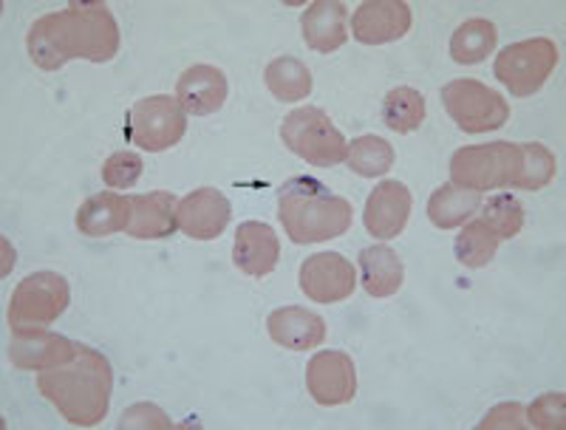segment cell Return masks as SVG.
<instances>
[{
  "instance_id": "cell-5",
  "label": "cell",
  "mask_w": 566,
  "mask_h": 430,
  "mask_svg": "<svg viewBox=\"0 0 566 430\" xmlns=\"http://www.w3.org/2000/svg\"><path fill=\"white\" fill-rule=\"evenodd\" d=\"M71 303V286L57 272H34L18 283L9 301V328L14 334H38L57 323Z\"/></svg>"
},
{
  "instance_id": "cell-11",
  "label": "cell",
  "mask_w": 566,
  "mask_h": 430,
  "mask_svg": "<svg viewBox=\"0 0 566 430\" xmlns=\"http://www.w3.org/2000/svg\"><path fill=\"white\" fill-rule=\"evenodd\" d=\"M306 388L317 405H348L357 394V368L346 352H317L306 368Z\"/></svg>"
},
{
  "instance_id": "cell-14",
  "label": "cell",
  "mask_w": 566,
  "mask_h": 430,
  "mask_svg": "<svg viewBox=\"0 0 566 430\" xmlns=\"http://www.w3.org/2000/svg\"><path fill=\"white\" fill-rule=\"evenodd\" d=\"M411 190L402 181H382V185L374 187V193L366 201V212H363L366 230L374 238H382V241L397 238L399 232L406 230L408 219H411Z\"/></svg>"
},
{
  "instance_id": "cell-18",
  "label": "cell",
  "mask_w": 566,
  "mask_h": 430,
  "mask_svg": "<svg viewBox=\"0 0 566 430\" xmlns=\"http://www.w3.org/2000/svg\"><path fill=\"white\" fill-rule=\"evenodd\" d=\"M270 337L286 352H312L326 340V323L321 315L301 306L275 308L266 321Z\"/></svg>"
},
{
  "instance_id": "cell-24",
  "label": "cell",
  "mask_w": 566,
  "mask_h": 430,
  "mask_svg": "<svg viewBox=\"0 0 566 430\" xmlns=\"http://www.w3.org/2000/svg\"><path fill=\"white\" fill-rule=\"evenodd\" d=\"M264 80L281 103H301L312 94V71L297 57H275L266 65Z\"/></svg>"
},
{
  "instance_id": "cell-4",
  "label": "cell",
  "mask_w": 566,
  "mask_h": 430,
  "mask_svg": "<svg viewBox=\"0 0 566 430\" xmlns=\"http://www.w3.org/2000/svg\"><path fill=\"white\" fill-rule=\"evenodd\" d=\"M522 174V145L513 141H490V145H470L453 154L451 185L488 193V190H513Z\"/></svg>"
},
{
  "instance_id": "cell-27",
  "label": "cell",
  "mask_w": 566,
  "mask_h": 430,
  "mask_svg": "<svg viewBox=\"0 0 566 430\" xmlns=\"http://www.w3.org/2000/svg\"><path fill=\"white\" fill-rule=\"evenodd\" d=\"M382 123L397 134H411L424 123V97L417 88L399 85L382 99Z\"/></svg>"
},
{
  "instance_id": "cell-28",
  "label": "cell",
  "mask_w": 566,
  "mask_h": 430,
  "mask_svg": "<svg viewBox=\"0 0 566 430\" xmlns=\"http://www.w3.org/2000/svg\"><path fill=\"white\" fill-rule=\"evenodd\" d=\"M499 244H502V238L495 235L482 219H473L464 224V230L459 232L457 238V258L459 264L470 266V270H482L488 266L490 261L499 252Z\"/></svg>"
},
{
  "instance_id": "cell-29",
  "label": "cell",
  "mask_w": 566,
  "mask_h": 430,
  "mask_svg": "<svg viewBox=\"0 0 566 430\" xmlns=\"http://www.w3.org/2000/svg\"><path fill=\"white\" fill-rule=\"evenodd\" d=\"M558 174V161L538 141H527L522 145V174L515 179L513 190H541Z\"/></svg>"
},
{
  "instance_id": "cell-15",
  "label": "cell",
  "mask_w": 566,
  "mask_h": 430,
  "mask_svg": "<svg viewBox=\"0 0 566 430\" xmlns=\"http://www.w3.org/2000/svg\"><path fill=\"white\" fill-rule=\"evenodd\" d=\"M230 83L216 65H190L176 83V99L190 116H210L227 103Z\"/></svg>"
},
{
  "instance_id": "cell-17",
  "label": "cell",
  "mask_w": 566,
  "mask_h": 430,
  "mask_svg": "<svg viewBox=\"0 0 566 430\" xmlns=\"http://www.w3.org/2000/svg\"><path fill=\"white\" fill-rule=\"evenodd\" d=\"M74 354H77V343L49 332L14 334V340L9 343V360L20 371H45V368L63 366Z\"/></svg>"
},
{
  "instance_id": "cell-20",
  "label": "cell",
  "mask_w": 566,
  "mask_h": 430,
  "mask_svg": "<svg viewBox=\"0 0 566 430\" xmlns=\"http://www.w3.org/2000/svg\"><path fill=\"white\" fill-rule=\"evenodd\" d=\"M179 230L176 219V199L168 190H156L148 196H130L128 235L139 241H161Z\"/></svg>"
},
{
  "instance_id": "cell-16",
  "label": "cell",
  "mask_w": 566,
  "mask_h": 430,
  "mask_svg": "<svg viewBox=\"0 0 566 430\" xmlns=\"http://www.w3.org/2000/svg\"><path fill=\"white\" fill-rule=\"evenodd\" d=\"M277 261H281V241L275 230L261 221H244L235 232L232 264L250 277H266L275 272Z\"/></svg>"
},
{
  "instance_id": "cell-7",
  "label": "cell",
  "mask_w": 566,
  "mask_h": 430,
  "mask_svg": "<svg viewBox=\"0 0 566 430\" xmlns=\"http://www.w3.org/2000/svg\"><path fill=\"white\" fill-rule=\"evenodd\" d=\"M558 45L549 38L522 40V43L507 45L499 57H495V80L507 85L513 97H533L535 91L544 88L553 77L555 65H558Z\"/></svg>"
},
{
  "instance_id": "cell-10",
  "label": "cell",
  "mask_w": 566,
  "mask_h": 430,
  "mask_svg": "<svg viewBox=\"0 0 566 430\" xmlns=\"http://www.w3.org/2000/svg\"><path fill=\"white\" fill-rule=\"evenodd\" d=\"M301 290L310 301L323 306L348 301L357 290V272L340 252H317L303 261Z\"/></svg>"
},
{
  "instance_id": "cell-30",
  "label": "cell",
  "mask_w": 566,
  "mask_h": 430,
  "mask_svg": "<svg viewBox=\"0 0 566 430\" xmlns=\"http://www.w3.org/2000/svg\"><path fill=\"white\" fill-rule=\"evenodd\" d=\"M479 219L495 232V235L507 241V238H515L524 227V207L522 201L510 193H499L493 199H488V204L482 207V216Z\"/></svg>"
},
{
  "instance_id": "cell-13",
  "label": "cell",
  "mask_w": 566,
  "mask_h": 430,
  "mask_svg": "<svg viewBox=\"0 0 566 430\" xmlns=\"http://www.w3.org/2000/svg\"><path fill=\"white\" fill-rule=\"evenodd\" d=\"M411 7L402 0H366L352 18V38L366 45L394 43L411 32Z\"/></svg>"
},
{
  "instance_id": "cell-21",
  "label": "cell",
  "mask_w": 566,
  "mask_h": 430,
  "mask_svg": "<svg viewBox=\"0 0 566 430\" xmlns=\"http://www.w3.org/2000/svg\"><path fill=\"white\" fill-rule=\"evenodd\" d=\"M130 199L119 193H97L77 210V230L88 238H105L128 230Z\"/></svg>"
},
{
  "instance_id": "cell-9",
  "label": "cell",
  "mask_w": 566,
  "mask_h": 430,
  "mask_svg": "<svg viewBox=\"0 0 566 430\" xmlns=\"http://www.w3.org/2000/svg\"><path fill=\"white\" fill-rule=\"evenodd\" d=\"M442 105L453 123L468 134H488L507 125L510 105L499 91L488 88L479 80H451L442 88Z\"/></svg>"
},
{
  "instance_id": "cell-25",
  "label": "cell",
  "mask_w": 566,
  "mask_h": 430,
  "mask_svg": "<svg viewBox=\"0 0 566 430\" xmlns=\"http://www.w3.org/2000/svg\"><path fill=\"white\" fill-rule=\"evenodd\" d=\"M495 40H499L495 23H490V20H484V18L468 20V23H462V27H459L451 38L453 63H459V65L482 63L484 57H490V54H493Z\"/></svg>"
},
{
  "instance_id": "cell-6",
  "label": "cell",
  "mask_w": 566,
  "mask_h": 430,
  "mask_svg": "<svg viewBox=\"0 0 566 430\" xmlns=\"http://www.w3.org/2000/svg\"><path fill=\"white\" fill-rule=\"evenodd\" d=\"M283 145L315 167H335L346 161L348 141L321 108H297L283 119Z\"/></svg>"
},
{
  "instance_id": "cell-12",
  "label": "cell",
  "mask_w": 566,
  "mask_h": 430,
  "mask_svg": "<svg viewBox=\"0 0 566 430\" xmlns=\"http://www.w3.org/2000/svg\"><path fill=\"white\" fill-rule=\"evenodd\" d=\"M232 216V204L216 187H199L176 204L179 230L193 241H212L227 230Z\"/></svg>"
},
{
  "instance_id": "cell-2",
  "label": "cell",
  "mask_w": 566,
  "mask_h": 430,
  "mask_svg": "<svg viewBox=\"0 0 566 430\" xmlns=\"http://www.w3.org/2000/svg\"><path fill=\"white\" fill-rule=\"evenodd\" d=\"M38 388L65 422L94 428L108 417L114 374L103 352L77 343V354L69 363L40 371Z\"/></svg>"
},
{
  "instance_id": "cell-26",
  "label": "cell",
  "mask_w": 566,
  "mask_h": 430,
  "mask_svg": "<svg viewBox=\"0 0 566 430\" xmlns=\"http://www.w3.org/2000/svg\"><path fill=\"white\" fill-rule=\"evenodd\" d=\"M346 165L348 170H354L363 179H377V176H386L394 167V148L382 136H357L348 145Z\"/></svg>"
},
{
  "instance_id": "cell-1",
  "label": "cell",
  "mask_w": 566,
  "mask_h": 430,
  "mask_svg": "<svg viewBox=\"0 0 566 430\" xmlns=\"http://www.w3.org/2000/svg\"><path fill=\"white\" fill-rule=\"evenodd\" d=\"M27 45L32 63L43 71L63 69L69 60L108 63L119 52V27L105 3H71L34 20Z\"/></svg>"
},
{
  "instance_id": "cell-8",
  "label": "cell",
  "mask_w": 566,
  "mask_h": 430,
  "mask_svg": "<svg viewBox=\"0 0 566 430\" xmlns=\"http://www.w3.org/2000/svg\"><path fill=\"white\" fill-rule=\"evenodd\" d=\"M187 130V114L179 99L168 94H156L134 103L125 125V136L134 148L161 154L179 145Z\"/></svg>"
},
{
  "instance_id": "cell-32",
  "label": "cell",
  "mask_w": 566,
  "mask_h": 430,
  "mask_svg": "<svg viewBox=\"0 0 566 430\" xmlns=\"http://www.w3.org/2000/svg\"><path fill=\"white\" fill-rule=\"evenodd\" d=\"M530 424L535 428H560L564 424V394H544L530 408Z\"/></svg>"
},
{
  "instance_id": "cell-19",
  "label": "cell",
  "mask_w": 566,
  "mask_h": 430,
  "mask_svg": "<svg viewBox=\"0 0 566 430\" xmlns=\"http://www.w3.org/2000/svg\"><path fill=\"white\" fill-rule=\"evenodd\" d=\"M303 40L315 52H337L348 40V9L340 0H315L301 18Z\"/></svg>"
},
{
  "instance_id": "cell-3",
  "label": "cell",
  "mask_w": 566,
  "mask_h": 430,
  "mask_svg": "<svg viewBox=\"0 0 566 430\" xmlns=\"http://www.w3.org/2000/svg\"><path fill=\"white\" fill-rule=\"evenodd\" d=\"M277 219L292 244H323L352 230V201L335 196L323 181L301 176L281 187Z\"/></svg>"
},
{
  "instance_id": "cell-23",
  "label": "cell",
  "mask_w": 566,
  "mask_h": 430,
  "mask_svg": "<svg viewBox=\"0 0 566 430\" xmlns=\"http://www.w3.org/2000/svg\"><path fill=\"white\" fill-rule=\"evenodd\" d=\"M479 207H482V193H473V190L457 185H442L433 190L431 201H428V216L439 230H457L470 216H476Z\"/></svg>"
},
{
  "instance_id": "cell-22",
  "label": "cell",
  "mask_w": 566,
  "mask_h": 430,
  "mask_svg": "<svg viewBox=\"0 0 566 430\" xmlns=\"http://www.w3.org/2000/svg\"><path fill=\"white\" fill-rule=\"evenodd\" d=\"M357 261H360L363 290L371 297H391L402 290L406 266H402L399 255L388 244L366 247Z\"/></svg>"
},
{
  "instance_id": "cell-31",
  "label": "cell",
  "mask_w": 566,
  "mask_h": 430,
  "mask_svg": "<svg viewBox=\"0 0 566 430\" xmlns=\"http://www.w3.org/2000/svg\"><path fill=\"white\" fill-rule=\"evenodd\" d=\"M142 170H145V161L134 150H116L105 159L103 165V181L114 190H130V187L139 181Z\"/></svg>"
}]
</instances>
